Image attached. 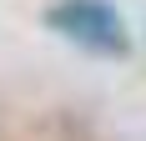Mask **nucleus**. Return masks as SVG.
I'll return each instance as SVG.
<instances>
[{"mask_svg":"<svg viewBox=\"0 0 146 141\" xmlns=\"http://www.w3.org/2000/svg\"><path fill=\"white\" fill-rule=\"evenodd\" d=\"M45 30H56L66 45L86 51V56H101V61L131 56V30H126V20L111 0H50Z\"/></svg>","mask_w":146,"mask_h":141,"instance_id":"obj_1","label":"nucleus"}]
</instances>
